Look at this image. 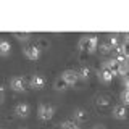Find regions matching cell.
I'll return each instance as SVG.
<instances>
[{
	"label": "cell",
	"mask_w": 129,
	"mask_h": 129,
	"mask_svg": "<svg viewBox=\"0 0 129 129\" xmlns=\"http://www.w3.org/2000/svg\"><path fill=\"white\" fill-rule=\"evenodd\" d=\"M76 73H78L79 79H87V78H90V68H89L87 64H81Z\"/></svg>",
	"instance_id": "14"
},
{
	"label": "cell",
	"mask_w": 129,
	"mask_h": 129,
	"mask_svg": "<svg viewBox=\"0 0 129 129\" xmlns=\"http://www.w3.org/2000/svg\"><path fill=\"white\" fill-rule=\"evenodd\" d=\"M68 86H70V84H68L66 81L61 78V76H60V78H56V81H55V89H56V90H64Z\"/></svg>",
	"instance_id": "17"
},
{
	"label": "cell",
	"mask_w": 129,
	"mask_h": 129,
	"mask_svg": "<svg viewBox=\"0 0 129 129\" xmlns=\"http://www.w3.org/2000/svg\"><path fill=\"white\" fill-rule=\"evenodd\" d=\"M121 100H123V103H129V90L127 89H124L121 92Z\"/></svg>",
	"instance_id": "22"
},
{
	"label": "cell",
	"mask_w": 129,
	"mask_h": 129,
	"mask_svg": "<svg viewBox=\"0 0 129 129\" xmlns=\"http://www.w3.org/2000/svg\"><path fill=\"white\" fill-rule=\"evenodd\" d=\"M10 87L13 89L15 92H23L26 89V79L23 76H13L10 79Z\"/></svg>",
	"instance_id": "4"
},
{
	"label": "cell",
	"mask_w": 129,
	"mask_h": 129,
	"mask_svg": "<svg viewBox=\"0 0 129 129\" xmlns=\"http://www.w3.org/2000/svg\"><path fill=\"white\" fill-rule=\"evenodd\" d=\"M37 115H39V119L40 121H50L55 115V108L48 103H40L39 105V110H37Z\"/></svg>",
	"instance_id": "2"
},
{
	"label": "cell",
	"mask_w": 129,
	"mask_h": 129,
	"mask_svg": "<svg viewBox=\"0 0 129 129\" xmlns=\"http://www.w3.org/2000/svg\"><path fill=\"white\" fill-rule=\"evenodd\" d=\"M3 97H5V90H3V87L0 86V103L3 102Z\"/></svg>",
	"instance_id": "24"
},
{
	"label": "cell",
	"mask_w": 129,
	"mask_h": 129,
	"mask_svg": "<svg viewBox=\"0 0 129 129\" xmlns=\"http://www.w3.org/2000/svg\"><path fill=\"white\" fill-rule=\"evenodd\" d=\"M89 119V111L86 110V108H76L74 111H73V121H74L76 124L79 123H86V121Z\"/></svg>",
	"instance_id": "5"
},
{
	"label": "cell",
	"mask_w": 129,
	"mask_h": 129,
	"mask_svg": "<svg viewBox=\"0 0 129 129\" xmlns=\"http://www.w3.org/2000/svg\"><path fill=\"white\" fill-rule=\"evenodd\" d=\"M119 76H123V78H126L127 73H129V61H124V63H119Z\"/></svg>",
	"instance_id": "18"
},
{
	"label": "cell",
	"mask_w": 129,
	"mask_h": 129,
	"mask_svg": "<svg viewBox=\"0 0 129 129\" xmlns=\"http://www.w3.org/2000/svg\"><path fill=\"white\" fill-rule=\"evenodd\" d=\"M92 129H107V127H105L103 124H95V126L92 127Z\"/></svg>",
	"instance_id": "25"
},
{
	"label": "cell",
	"mask_w": 129,
	"mask_h": 129,
	"mask_svg": "<svg viewBox=\"0 0 129 129\" xmlns=\"http://www.w3.org/2000/svg\"><path fill=\"white\" fill-rule=\"evenodd\" d=\"M113 78H115V74H113L110 70H107L105 66H102L99 70V79L102 81V82L108 84V82H111V81H113Z\"/></svg>",
	"instance_id": "11"
},
{
	"label": "cell",
	"mask_w": 129,
	"mask_h": 129,
	"mask_svg": "<svg viewBox=\"0 0 129 129\" xmlns=\"http://www.w3.org/2000/svg\"><path fill=\"white\" fill-rule=\"evenodd\" d=\"M123 84H124V89H127V90H129V76L123 78Z\"/></svg>",
	"instance_id": "23"
},
{
	"label": "cell",
	"mask_w": 129,
	"mask_h": 129,
	"mask_svg": "<svg viewBox=\"0 0 129 129\" xmlns=\"http://www.w3.org/2000/svg\"><path fill=\"white\" fill-rule=\"evenodd\" d=\"M61 78L66 81L70 86H74V84H78L79 76H78V73H76L74 70H64V71L61 73Z\"/></svg>",
	"instance_id": "7"
},
{
	"label": "cell",
	"mask_w": 129,
	"mask_h": 129,
	"mask_svg": "<svg viewBox=\"0 0 129 129\" xmlns=\"http://www.w3.org/2000/svg\"><path fill=\"white\" fill-rule=\"evenodd\" d=\"M99 52H100L102 55H110L111 52H113V47L110 45V42L107 40V42H102V44L99 45Z\"/></svg>",
	"instance_id": "15"
},
{
	"label": "cell",
	"mask_w": 129,
	"mask_h": 129,
	"mask_svg": "<svg viewBox=\"0 0 129 129\" xmlns=\"http://www.w3.org/2000/svg\"><path fill=\"white\" fill-rule=\"evenodd\" d=\"M53 129H63V127H61V126H56V127H53Z\"/></svg>",
	"instance_id": "26"
},
{
	"label": "cell",
	"mask_w": 129,
	"mask_h": 129,
	"mask_svg": "<svg viewBox=\"0 0 129 129\" xmlns=\"http://www.w3.org/2000/svg\"><path fill=\"white\" fill-rule=\"evenodd\" d=\"M19 129H27V127H19Z\"/></svg>",
	"instance_id": "27"
},
{
	"label": "cell",
	"mask_w": 129,
	"mask_h": 129,
	"mask_svg": "<svg viewBox=\"0 0 129 129\" xmlns=\"http://www.w3.org/2000/svg\"><path fill=\"white\" fill-rule=\"evenodd\" d=\"M119 37H121V34H110L108 36V42H110V45L113 48H116L118 45L123 44V42H119Z\"/></svg>",
	"instance_id": "16"
},
{
	"label": "cell",
	"mask_w": 129,
	"mask_h": 129,
	"mask_svg": "<svg viewBox=\"0 0 129 129\" xmlns=\"http://www.w3.org/2000/svg\"><path fill=\"white\" fill-rule=\"evenodd\" d=\"M29 86L32 89H42L45 87V78L42 74H32L29 78Z\"/></svg>",
	"instance_id": "8"
},
{
	"label": "cell",
	"mask_w": 129,
	"mask_h": 129,
	"mask_svg": "<svg viewBox=\"0 0 129 129\" xmlns=\"http://www.w3.org/2000/svg\"><path fill=\"white\" fill-rule=\"evenodd\" d=\"M111 99L108 95H97L95 97V105L100 108V110H108L111 107Z\"/></svg>",
	"instance_id": "9"
},
{
	"label": "cell",
	"mask_w": 129,
	"mask_h": 129,
	"mask_svg": "<svg viewBox=\"0 0 129 129\" xmlns=\"http://www.w3.org/2000/svg\"><path fill=\"white\" fill-rule=\"evenodd\" d=\"M97 47H99V37H97L95 34H84L78 42V50L79 52L92 53V52L97 50Z\"/></svg>",
	"instance_id": "1"
},
{
	"label": "cell",
	"mask_w": 129,
	"mask_h": 129,
	"mask_svg": "<svg viewBox=\"0 0 129 129\" xmlns=\"http://www.w3.org/2000/svg\"><path fill=\"white\" fill-rule=\"evenodd\" d=\"M113 116H115L116 119H126L127 118L126 105H116V107H113Z\"/></svg>",
	"instance_id": "12"
},
{
	"label": "cell",
	"mask_w": 129,
	"mask_h": 129,
	"mask_svg": "<svg viewBox=\"0 0 129 129\" xmlns=\"http://www.w3.org/2000/svg\"><path fill=\"white\" fill-rule=\"evenodd\" d=\"M102 66H105L107 70H110L115 76H119V73H118L119 71V63L116 61L113 56H111V58H108V60H105V61L102 63Z\"/></svg>",
	"instance_id": "10"
},
{
	"label": "cell",
	"mask_w": 129,
	"mask_h": 129,
	"mask_svg": "<svg viewBox=\"0 0 129 129\" xmlns=\"http://www.w3.org/2000/svg\"><path fill=\"white\" fill-rule=\"evenodd\" d=\"M123 50H124V55L127 56V60H129V34H123Z\"/></svg>",
	"instance_id": "19"
},
{
	"label": "cell",
	"mask_w": 129,
	"mask_h": 129,
	"mask_svg": "<svg viewBox=\"0 0 129 129\" xmlns=\"http://www.w3.org/2000/svg\"><path fill=\"white\" fill-rule=\"evenodd\" d=\"M29 113H31V107H29L27 102L16 103V107H15V115L16 116H19V118H26V116H29Z\"/></svg>",
	"instance_id": "6"
},
{
	"label": "cell",
	"mask_w": 129,
	"mask_h": 129,
	"mask_svg": "<svg viewBox=\"0 0 129 129\" xmlns=\"http://www.w3.org/2000/svg\"><path fill=\"white\" fill-rule=\"evenodd\" d=\"M13 36L16 39H19V40H29L31 39L29 32H18V31H16V32H13Z\"/></svg>",
	"instance_id": "21"
},
{
	"label": "cell",
	"mask_w": 129,
	"mask_h": 129,
	"mask_svg": "<svg viewBox=\"0 0 129 129\" xmlns=\"http://www.w3.org/2000/svg\"><path fill=\"white\" fill-rule=\"evenodd\" d=\"M10 52H11V44H10V40L0 37V56H7Z\"/></svg>",
	"instance_id": "13"
},
{
	"label": "cell",
	"mask_w": 129,
	"mask_h": 129,
	"mask_svg": "<svg viewBox=\"0 0 129 129\" xmlns=\"http://www.w3.org/2000/svg\"><path fill=\"white\" fill-rule=\"evenodd\" d=\"M40 47L39 45H36V44H31V45H26L23 48V53H24V56H26L27 60H39L40 58Z\"/></svg>",
	"instance_id": "3"
},
{
	"label": "cell",
	"mask_w": 129,
	"mask_h": 129,
	"mask_svg": "<svg viewBox=\"0 0 129 129\" xmlns=\"http://www.w3.org/2000/svg\"><path fill=\"white\" fill-rule=\"evenodd\" d=\"M60 126H61L63 129H79V126L74 123V121H63Z\"/></svg>",
	"instance_id": "20"
}]
</instances>
